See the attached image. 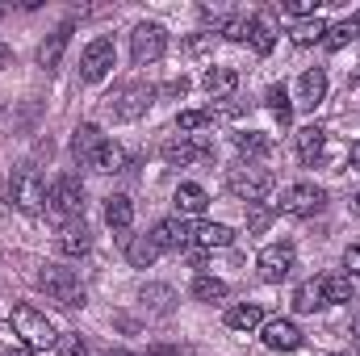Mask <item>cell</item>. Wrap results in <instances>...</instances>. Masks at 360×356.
I'll list each match as a JSON object with an SVG mask.
<instances>
[{"label": "cell", "mask_w": 360, "mask_h": 356, "mask_svg": "<svg viewBox=\"0 0 360 356\" xmlns=\"http://www.w3.org/2000/svg\"><path fill=\"white\" fill-rule=\"evenodd\" d=\"M13 331H17L21 344L34 348V352H46V348H55V340H59L55 323H51L42 310H34V306H13Z\"/></svg>", "instance_id": "obj_1"}, {"label": "cell", "mask_w": 360, "mask_h": 356, "mask_svg": "<svg viewBox=\"0 0 360 356\" xmlns=\"http://www.w3.org/2000/svg\"><path fill=\"white\" fill-rule=\"evenodd\" d=\"M226 184H231V193L239 197V201H248V205H260L264 197L272 193V172L269 168H256L252 160H239L231 172H226Z\"/></svg>", "instance_id": "obj_2"}, {"label": "cell", "mask_w": 360, "mask_h": 356, "mask_svg": "<svg viewBox=\"0 0 360 356\" xmlns=\"http://www.w3.org/2000/svg\"><path fill=\"white\" fill-rule=\"evenodd\" d=\"M38 289H46L59 306H68V310H76V306H84L89 302V293H84V285H80V276L72 272V268H59V265H46L38 272Z\"/></svg>", "instance_id": "obj_3"}, {"label": "cell", "mask_w": 360, "mask_h": 356, "mask_svg": "<svg viewBox=\"0 0 360 356\" xmlns=\"http://www.w3.org/2000/svg\"><path fill=\"white\" fill-rule=\"evenodd\" d=\"M46 210H51L59 222H72V218L84 214V184H80L76 172H63V177L46 189Z\"/></svg>", "instance_id": "obj_4"}, {"label": "cell", "mask_w": 360, "mask_h": 356, "mask_svg": "<svg viewBox=\"0 0 360 356\" xmlns=\"http://www.w3.org/2000/svg\"><path fill=\"white\" fill-rule=\"evenodd\" d=\"M8 201L21 214H42L46 210V180L38 177V168H17L8 177Z\"/></svg>", "instance_id": "obj_5"}, {"label": "cell", "mask_w": 360, "mask_h": 356, "mask_svg": "<svg viewBox=\"0 0 360 356\" xmlns=\"http://www.w3.org/2000/svg\"><path fill=\"white\" fill-rule=\"evenodd\" d=\"M323 205H327V189L314 184V180H297L281 193V214H289V218H310Z\"/></svg>", "instance_id": "obj_6"}, {"label": "cell", "mask_w": 360, "mask_h": 356, "mask_svg": "<svg viewBox=\"0 0 360 356\" xmlns=\"http://www.w3.org/2000/svg\"><path fill=\"white\" fill-rule=\"evenodd\" d=\"M164 51H168V30H164L160 21H139L134 34H130V55H134V63H139V68H143V63H155V59H164Z\"/></svg>", "instance_id": "obj_7"}, {"label": "cell", "mask_w": 360, "mask_h": 356, "mask_svg": "<svg viewBox=\"0 0 360 356\" xmlns=\"http://www.w3.org/2000/svg\"><path fill=\"white\" fill-rule=\"evenodd\" d=\"M151 101H155L151 84H126L109 96V113H113V122H139L151 109Z\"/></svg>", "instance_id": "obj_8"}, {"label": "cell", "mask_w": 360, "mask_h": 356, "mask_svg": "<svg viewBox=\"0 0 360 356\" xmlns=\"http://www.w3.org/2000/svg\"><path fill=\"white\" fill-rule=\"evenodd\" d=\"M160 155L172 164V168H184V164H197V160H214V143L201 139V134H172Z\"/></svg>", "instance_id": "obj_9"}, {"label": "cell", "mask_w": 360, "mask_h": 356, "mask_svg": "<svg viewBox=\"0 0 360 356\" xmlns=\"http://www.w3.org/2000/svg\"><path fill=\"white\" fill-rule=\"evenodd\" d=\"M113 63H117V46H113V38H92L89 51L80 55V76H84L89 84H101V80L113 72Z\"/></svg>", "instance_id": "obj_10"}, {"label": "cell", "mask_w": 360, "mask_h": 356, "mask_svg": "<svg viewBox=\"0 0 360 356\" xmlns=\"http://www.w3.org/2000/svg\"><path fill=\"white\" fill-rule=\"evenodd\" d=\"M293 260H297V252H293V243H269L260 256H256V268H260V281H269V285H281L289 272H293Z\"/></svg>", "instance_id": "obj_11"}, {"label": "cell", "mask_w": 360, "mask_h": 356, "mask_svg": "<svg viewBox=\"0 0 360 356\" xmlns=\"http://www.w3.org/2000/svg\"><path fill=\"white\" fill-rule=\"evenodd\" d=\"M260 340L272 352H297L302 348V331H297L293 319H264L260 323Z\"/></svg>", "instance_id": "obj_12"}, {"label": "cell", "mask_w": 360, "mask_h": 356, "mask_svg": "<svg viewBox=\"0 0 360 356\" xmlns=\"http://www.w3.org/2000/svg\"><path fill=\"white\" fill-rule=\"evenodd\" d=\"M55 248H59V256H89L92 252V231L84 218H72V222H63L59 227V239H55Z\"/></svg>", "instance_id": "obj_13"}, {"label": "cell", "mask_w": 360, "mask_h": 356, "mask_svg": "<svg viewBox=\"0 0 360 356\" xmlns=\"http://www.w3.org/2000/svg\"><path fill=\"white\" fill-rule=\"evenodd\" d=\"M151 239H155V248H160V252H180V248H188V243H193V231H188V222H184V218H164V222H155Z\"/></svg>", "instance_id": "obj_14"}, {"label": "cell", "mask_w": 360, "mask_h": 356, "mask_svg": "<svg viewBox=\"0 0 360 356\" xmlns=\"http://www.w3.org/2000/svg\"><path fill=\"white\" fill-rule=\"evenodd\" d=\"M327 101V72L323 68H310L297 76V105L302 109H319Z\"/></svg>", "instance_id": "obj_15"}, {"label": "cell", "mask_w": 360, "mask_h": 356, "mask_svg": "<svg viewBox=\"0 0 360 356\" xmlns=\"http://www.w3.org/2000/svg\"><path fill=\"white\" fill-rule=\"evenodd\" d=\"M139 302H143V310L147 314H172L176 310V289L172 285H160V281H151V285H143L139 289Z\"/></svg>", "instance_id": "obj_16"}, {"label": "cell", "mask_w": 360, "mask_h": 356, "mask_svg": "<svg viewBox=\"0 0 360 356\" xmlns=\"http://www.w3.org/2000/svg\"><path fill=\"white\" fill-rule=\"evenodd\" d=\"M235 243V231L222 227V222H197L193 227V248L197 252H214V248H231Z\"/></svg>", "instance_id": "obj_17"}, {"label": "cell", "mask_w": 360, "mask_h": 356, "mask_svg": "<svg viewBox=\"0 0 360 356\" xmlns=\"http://www.w3.org/2000/svg\"><path fill=\"white\" fill-rule=\"evenodd\" d=\"M172 201H176V218H201V214H205V205H210V193H205L201 184L184 180Z\"/></svg>", "instance_id": "obj_18"}, {"label": "cell", "mask_w": 360, "mask_h": 356, "mask_svg": "<svg viewBox=\"0 0 360 356\" xmlns=\"http://www.w3.org/2000/svg\"><path fill=\"white\" fill-rule=\"evenodd\" d=\"M105 222H109L117 235H126L130 222H134V201H130L126 193H109V197H105Z\"/></svg>", "instance_id": "obj_19"}, {"label": "cell", "mask_w": 360, "mask_h": 356, "mask_svg": "<svg viewBox=\"0 0 360 356\" xmlns=\"http://www.w3.org/2000/svg\"><path fill=\"white\" fill-rule=\"evenodd\" d=\"M101 143H105V134H101V126H96V122H84V126H76V130H72V155H76V160H84V164L101 151Z\"/></svg>", "instance_id": "obj_20"}, {"label": "cell", "mask_w": 360, "mask_h": 356, "mask_svg": "<svg viewBox=\"0 0 360 356\" xmlns=\"http://www.w3.org/2000/svg\"><path fill=\"white\" fill-rule=\"evenodd\" d=\"M68 42H72V21H63L42 46H38V63L51 72V68H59V59H63V51H68Z\"/></svg>", "instance_id": "obj_21"}, {"label": "cell", "mask_w": 360, "mask_h": 356, "mask_svg": "<svg viewBox=\"0 0 360 356\" xmlns=\"http://www.w3.org/2000/svg\"><path fill=\"white\" fill-rule=\"evenodd\" d=\"M248 46H252L256 55H269L272 46H276V25H272L269 13H256V17H252V25H248Z\"/></svg>", "instance_id": "obj_22"}, {"label": "cell", "mask_w": 360, "mask_h": 356, "mask_svg": "<svg viewBox=\"0 0 360 356\" xmlns=\"http://www.w3.org/2000/svg\"><path fill=\"white\" fill-rule=\"evenodd\" d=\"M319 289H323V302H327V306H331V302H352V298H356V285H352L348 272H327V276H319Z\"/></svg>", "instance_id": "obj_23"}, {"label": "cell", "mask_w": 360, "mask_h": 356, "mask_svg": "<svg viewBox=\"0 0 360 356\" xmlns=\"http://www.w3.org/2000/svg\"><path fill=\"white\" fill-rule=\"evenodd\" d=\"M201 84H205V92L214 101H226V96H235V89H239V72L235 68H210Z\"/></svg>", "instance_id": "obj_24"}, {"label": "cell", "mask_w": 360, "mask_h": 356, "mask_svg": "<svg viewBox=\"0 0 360 356\" xmlns=\"http://www.w3.org/2000/svg\"><path fill=\"white\" fill-rule=\"evenodd\" d=\"M323 143H327V130L323 126H302L297 130V160L302 164H314L323 155Z\"/></svg>", "instance_id": "obj_25"}, {"label": "cell", "mask_w": 360, "mask_h": 356, "mask_svg": "<svg viewBox=\"0 0 360 356\" xmlns=\"http://www.w3.org/2000/svg\"><path fill=\"white\" fill-rule=\"evenodd\" d=\"M260 323H264V310H260L256 302H239V306L226 310V327H231V331H252V327H260Z\"/></svg>", "instance_id": "obj_26"}, {"label": "cell", "mask_w": 360, "mask_h": 356, "mask_svg": "<svg viewBox=\"0 0 360 356\" xmlns=\"http://www.w3.org/2000/svg\"><path fill=\"white\" fill-rule=\"evenodd\" d=\"M89 168H92V172H126V151H122L117 143H109V139H105V143H101V151L89 160Z\"/></svg>", "instance_id": "obj_27"}, {"label": "cell", "mask_w": 360, "mask_h": 356, "mask_svg": "<svg viewBox=\"0 0 360 356\" xmlns=\"http://www.w3.org/2000/svg\"><path fill=\"white\" fill-rule=\"evenodd\" d=\"M126 260L134 268H151L160 260V248H155V239L151 235H134L130 243H126Z\"/></svg>", "instance_id": "obj_28"}, {"label": "cell", "mask_w": 360, "mask_h": 356, "mask_svg": "<svg viewBox=\"0 0 360 356\" xmlns=\"http://www.w3.org/2000/svg\"><path fill=\"white\" fill-rule=\"evenodd\" d=\"M289 34H293V42H297V46H310V42H323V38H327V21L314 13V17L293 21V30H289Z\"/></svg>", "instance_id": "obj_29"}, {"label": "cell", "mask_w": 360, "mask_h": 356, "mask_svg": "<svg viewBox=\"0 0 360 356\" xmlns=\"http://www.w3.org/2000/svg\"><path fill=\"white\" fill-rule=\"evenodd\" d=\"M352 38H360V17H348V21H340V25H327L323 46H327V51H340V46H348Z\"/></svg>", "instance_id": "obj_30"}, {"label": "cell", "mask_w": 360, "mask_h": 356, "mask_svg": "<svg viewBox=\"0 0 360 356\" xmlns=\"http://www.w3.org/2000/svg\"><path fill=\"white\" fill-rule=\"evenodd\" d=\"M193 298H197V302H222V298H226V281H218V276H210V272H197V276H193Z\"/></svg>", "instance_id": "obj_31"}, {"label": "cell", "mask_w": 360, "mask_h": 356, "mask_svg": "<svg viewBox=\"0 0 360 356\" xmlns=\"http://www.w3.org/2000/svg\"><path fill=\"white\" fill-rule=\"evenodd\" d=\"M327 302H323V289H319V276L314 281H306V285H297V293H293V310H302V314H314V310H323Z\"/></svg>", "instance_id": "obj_32"}, {"label": "cell", "mask_w": 360, "mask_h": 356, "mask_svg": "<svg viewBox=\"0 0 360 356\" xmlns=\"http://www.w3.org/2000/svg\"><path fill=\"white\" fill-rule=\"evenodd\" d=\"M235 147H239L243 160H252V155H269L272 139L269 134H260V130H243V134H235Z\"/></svg>", "instance_id": "obj_33"}, {"label": "cell", "mask_w": 360, "mask_h": 356, "mask_svg": "<svg viewBox=\"0 0 360 356\" xmlns=\"http://www.w3.org/2000/svg\"><path fill=\"white\" fill-rule=\"evenodd\" d=\"M264 101H269V109L276 113V122H281V126H289V122H293V101H289L285 84H272V89L264 92Z\"/></svg>", "instance_id": "obj_34"}, {"label": "cell", "mask_w": 360, "mask_h": 356, "mask_svg": "<svg viewBox=\"0 0 360 356\" xmlns=\"http://www.w3.org/2000/svg\"><path fill=\"white\" fill-rule=\"evenodd\" d=\"M210 122H214V113H210V109H180L176 130H180V134H197V130H205Z\"/></svg>", "instance_id": "obj_35"}, {"label": "cell", "mask_w": 360, "mask_h": 356, "mask_svg": "<svg viewBox=\"0 0 360 356\" xmlns=\"http://www.w3.org/2000/svg\"><path fill=\"white\" fill-rule=\"evenodd\" d=\"M55 356H89V340L80 331H63L55 340Z\"/></svg>", "instance_id": "obj_36"}, {"label": "cell", "mask_w": 360, "mask_h": 356, "mask_svg": "<svg viewBox=\"0 0 360 356\" xmlns=\"http://www.w3.org/2000/svg\"><path fill=\"white\" fill-rule=\"evenodd\" d=\"M248 25H252V17H248V13H235V17H226V25H222L218 34L231 38V42H248Z\"/></svg>", "instance_id": "obj_37"}, {"label": "cell", "mask_w": 360, "mask_h": 356, "mask_svg": "<svg viewBox=\"0 0 360 356\" xmlns=\"http://www.w3.org/2000/svg\"><path fill=\"white\" fill-rule=\"evenodd\" d=\"M269 227H272V210H264V205H252L248 231H252V235H260V231H269Z\"/></svg>", "instance_id": "obj_38"}, {"label": "cell", "mask_w": 360, "mask_h": 356, "mask_svg": "<svg viewBox=\"0 0 360 356\" xmlns=\"http://www.w3.org/2000/svg\"><path fill=\"white\" fill-rule=\"evenodd\" d=\"M281 13H289V17H297V21H302V17H314V4H310V0H285V4H281Z\"/></svg>", "instance_id": "obj_39"}, {"label": "cell", "mask_w": 360, "mask_h": 356, "mask_svg": "<svg viewBox=\"0 0 360 356\" xmlns=\"http://www.w3.org/2000/svg\"><path fill=\"white\" fill-rule=\"evenodd\" d=\"M184 92H188V80L180 76V80H168L164 89H155V96H184Z\"/></svg>", "instance_id": "obj_40"}, {"label": "cell", "mask_w": 360, "mask_h": 356, "mask_svg": "<svg viewBox=\"0 0 360 356\" xmlns=\"http://www.w3.org/2000/svg\"><path fill=\"white\" fill-rule=\"evenodd\" d=\"M344 268H348V276H360V243H352L344 252Z\"/></svg>", "instance_id": "obj_41"}, {"label": "cell", "mask_w": 360, "mask_h": 356, "mask_svg": "<svg viewBox=\"0 0 360 356\" xmlns=\"http://www.w3.org/2000/svg\"><path fill=\"white\" fill-rule=\"evenodd\" d=\"M147 356H188L184 348H164V344H155V348H147Z\"/></svg>", "instance_id": "obj_42"}, {"label": "cell", "mask_w": 360, "mask_h": 356, "mask_svg": "<svg viewBox=\"0 0 360 356\" xmlns=\"http://www.w3.org/2000/svg\"><path fill=\"white\" fill-rule=\"evenodd\" d=\"M348 164H352V172H360V139L348 147Z\"/></svg>", "instance_id": "obj_43"}, {"label": "cell", "mask_w": 360, "mask_h": 356, "mask_svg": "<svg viewBox=\"0 0 360 356\" xmlns=\"http://www.w3.org/2000/svg\"><path fill=\"white\" fill-rule=\"evenodd\" d=\"M101 356H134V352H126V348H109V352H101Z\"/></svg>", "instance_id": "obj_44"}, {"label": "cell", "mask_w": 360, "mask_h": 356, "mask_svg": "<svg viewBox=\"0 0 360 356\" xmlns=\"http://www.w3.org/2000/svg\"><path fill=\"white\" fill-rule=\"evenodd\" d=\"M8 356H34V348H13Z\"/></svg>", "instance_id": "obj_45"}, {"label": "cell", "mask_w": 360, "mask_h": 356, "mask_svg": "<svg viewBox=\"0 0 360 356\" xmlns=\"http://www.w3.org/2000/svg\"><path fill=\"white\" fill-rule=\"evenodd\" d=\"M352 214H360V193H352Z\"/></svg>", "instance_id": "obj_46"}, {"label": "cell", "mask_w": 360, "mask_h": 356, "mask_svg": "<svg viewBox=\"0 0 360 356\" xmlns=\"http://www.w3.org/2000/svg\"><path fill=\"white\" fill-rule=\"evenodd\" d=\"M352 336H356V340H360V314H356V319H352Z\"/></svg>", "instance_id": "obj_47"}, {"label": "cell", "mask_w": 360, "mask_h": 356, "mask_svg": "<svg viewBox=\"0 0 360 356\" xmlns=\"http://www.w3.org/2000/svg\"><path fill=\"white\" fill-rule=\"evenodd\" d=\"M348 356H360V340H352V348H348Z\"/></svg>", "instance_id": "obj_48"}, {"label": "cell", "mask_w": 360, "mask_h": 356, "mask_svg": "<svg viewBox=\"0 0 360 356\" xmlns=\"http://www.w3.org/2000/svg\"><path fill=\"white\" fill-rule=\"evenodd\" d=\"M4 59H8V51H4V46H0V63H4Z\"/></svg>", "instance_id": "obj_49"}]
</instances>
